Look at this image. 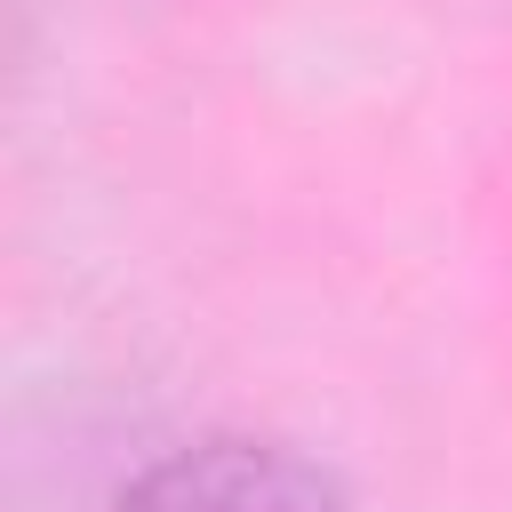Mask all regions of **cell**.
I'll use <instances>...</instances> for the list:
<instances>
[{"instance_id": "6da1fadb", "label": "cell", "mask_w": 512, "mask_h": 512, "mask_svg": "<svg viewBox=\"0 0 512 512\" xmlns=\"http://www.w3.org/2000/svg\"><path fill=\"white\" fill-rule=\"evenodd\" d=\"M112 512H352L344 488L288 440L264 432H208L152 456Z\"/></svg>"}]
</instances>
